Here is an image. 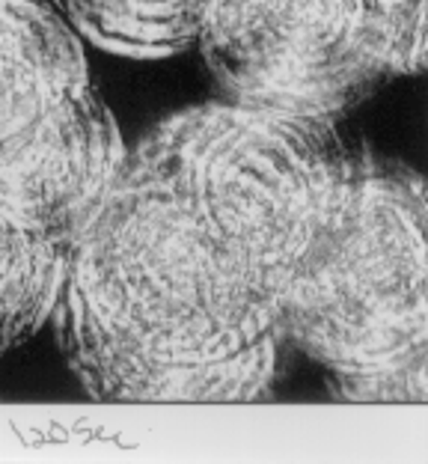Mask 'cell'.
<instances>
[{"mask_svg":"<svg viewBox=\"0 0 428 464\" xmlns=\"http://www.w3.org/2000/svg\"><path fill=\"white\" fill-rule=\"evenodd\" d=\"M125 155L75 27L51 0H0V206L71 247Z\"/></svg>","mask_w":428,"mask_h":464,"instance_id":"4","label":"cell"},{"mask_svg":"<svg viewBox=\"0 0 428 464\" xmlns=\"http://www.w3.org/2000/svg\"><path fill=\"white\" fill-rule=\"evenodd\" d=\"M69 247L0 206V354L27 343L62 298Z\"/></svg>","mask_w":428,"mask_h":464,"instance_id":"7","label":"cell"},{"mask_svg":"<svg viewBox=\"0 0 428 464\" xmlns=\"http://www.w3.org/2000/svg\"><path fill=\"white\" fill-rule=\"evenodd\" d=\"M194 45L229 99L325 120L399 78L369 0H208Z\"/></svg>","mask_w":428,"mask_h":464,"instance_id":"5","label":"cell"},{"mask_svg":"<svg viewBox=\"0 0 428 464\" xmlns=\"http://www.w3.org/2000/svg\"><path fill=\"white\" fill-rule=\"evenodd\" d=\"M134 152L191 194L283 295L354 158L325 116L238 99L166 116Z\"/></svg>","mask_w":428,"mask_h":464,"instance_id":"3","label":"cell"},{"mask_svg":"<svg viewBox=\"0 0 428 464\" xmlns=\"http://www.w3.org/2000/svg\"><path fill=\"white\" fill-rule=\"evenodd\" d=\"M372 9L390 42L399 75H420L428 57L425 0H372Z\"/></svg>","mask_w":428,"mask_h":464,"instance_id":"8","label":"cell"},{"mask_svg":"<svg viewBox=\"0 0 428 464\" xmlns=\"http://www.w3.org/2000/svg\"><path fill=\"white\" fill-rule=\"evenodd\" d=\"M75 34L101 51L161 60L191 48L208 0H51Z\"/></svg>","mask_w":428,"mask_h":464,"instance_id":"6","label":"cell"},{"mask_svg":"<svg viewBox=\"0 0 428 464\" xmlns=\"http://www.w3.org/2000/svg\"><path fill=\"white\" fill-rule=\"evenodd\" d=\"M283 289L149 158L128 150L69 247L62 352L101 402L235 405L268 390Z\"/></svg>","mask_w":428,"mask_h":464,"instance_id":"1","label":"cell"},{"mask_svg":"<svg viewBox=\"0 0 428 464\" xmlns=\"http://www.w3.org/2000/svg\"><path fill=\"white\" fill-rule=\"evenodd\" d=\"M428 203L411 167L351 158L280 304V340L346 402H425Z\"/></svg>","mask_w":428,"mask_h":464,"instance_id":"2","label":"cell"}]
</instances>
